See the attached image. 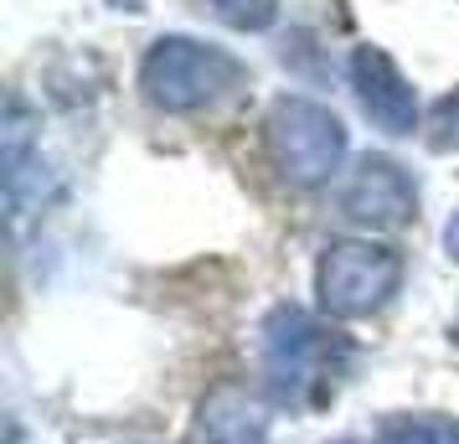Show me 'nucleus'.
<instances>
[{
  "instance_id": "nucleus-3",
  "label": "nucleus",
  "mask_w": 459,
  "mask_h": 444,
  "mask_svg": "<svg viewBox=\"0 0 459 444\" xmlns=\"http://www.w3.org/2000/svg\"><path fill=\"white\" fill-rule=\"evenodd\" d=\"M264 140L290 187H325L346 161V125L325 104L284 93L264 119Z\"/></svg>"
},
{
  "instance_id": "nucleus-10",
  "label": "nucleus",
  "mask_w": 459,
  "mask_h": 444,
  "mask_svg": "<svg viewBox=\"0 0 459 444\" xmlns=\"http://www.w3.org/2000/svg\"><path fill=\"white\" fill-rule=\"evenodd\" d=\"M423 140H429V150H438V155L459 150V93H449V99H438V104H434Z\"/></svg>"
},
{
  "instance_id": "nucleus-1",
  "label": "nucleus",
  "mask_w": 459,
  "mask_h": 444,
  "mask_svg": "<svg viewBox=\"0 0 459 444\" xmlns=\"http://www.w3.org/2000/svg\"><path fill=\"white\" fill-rule=\"evenodd\" d=\"M248 83V67L232 57L228 47L196 42V37H160L150 42L140 63V88L155 109L166 114H191L217 99H228Z\"/></svg>"
},
{
  "instance_id": "nucleus-4",
  "label": "nucleus",
  "mask_w": 459,
  "mask_h": 444,
  "mask_svg": "<svg viewBox=\"0 0 459 444\" xmlns=\"http://www.w3.org/2000/svg\"><path fill=\"white\" fill-rule=\"evenodd\" d=\"M397 284H403V254L387 248V243H372V238L331 243L320 254V269H315L320 310L335 320H356L382 310L397 295Z\"/></svg>"
},
{
  "instance_id": "nucleus-8",
  "label": "nucleus",
  "mask_w": 459,
  "mask_h": 444,
  "mask_svg": "<svg viewBox=\"0 0 459 444\" xmlns=\"http://www.w3.org/2000/svg\"><path fill=\"white\" fill-rule=\"evenodd\" d=\"M202 444H269V408L248 387H217L202 403Z\"/></svg>"
},
{
  "instance_id": "nucleus-11",
  "label": "nucleus",
  "mask_w": 459,
  "mask_h": 444,
  "mask_svg": "<svg viewBox=\"0 0 459 444\" xmlns=\"http://www.w3.org/2000/svg\"><path fill=\"white\" fill-rule=\"evenodd\" d=\"M377 444H438L434 440V423H393V429H382Z\"/></svg>"
},
{
  "instance_id": "nucleus-14",
  "label": "nucleus",
  "mask_w": 459,
  "mask_h": 444,
  "mask_svg": "<svg viewBox=\"0 0 459 444\" xmlns=\"http://www.w3.org/2000/svg\"><path fill=\"white\" fill-rule=\"evenodd\" d=\"M114 11H145V0H108Z\"/></svg>"
},
{
  "instance_id": "nucleus-7",
  "label": "nucleus",
  "mask_w": 459,
  "mask_h": 444,
  "mask_svg": "<svg viewBox=\"0 0 459 444\" xmlns=\"http://www.w3.org/2000/svg\"><path fill=\"white\" fill-rule=\"evenodd\" d=\"M0 155H5V202H11V217H26V207L47 191V166H42V145L31 135V119H26L22 99L5 104Z\"/></svg>"
},
{
  "instance_id": "nucleus-15",
  "label": "nucleus",
  "mask_w": 459,
  "mask_h": 444,
  "mask_svg": "<svg viewBox=\"0 0 459 444\" xmlns=\"http://www.w3.org/2000/svg\"><path fill=\"white\" fill-rule=\"evenodd\" d=\"M455 341H459V320H455Z\"/></svg>"
},
{
  "instance_id": "nucleus-12",
  "label": "nucleus",
  "mask_w": 459,
  "mask_h": 444,
  "mask_svg": "<svg viewBox=\"0 0 459 444\" xmlns=\"http://www.w3.org/2000/svg\"><path fill=\"white\" fill-rule=\"evenodd\" d=\"M444 248H449V258L459 264V212L449 217V228H444Z\"/></svg>"
},
{
  "instance_id": "nucleus-9",
  "label": "nucleus",
  "mask_w": 459,
  "mask_h": 444,
  "mask_svg": "<svg viewBox=\"0 0 459 444\" xmlns=\"http://www.w3.org/2000/svg\"><path fill=\"white\" fill-rule=\"evenodd\" d=\"M212 16L232 31H269L279 16V0H207Z\"/></svg>"
},
{
  "instance_id": "nucleus-2",
  "label": "nucleus",
  "mask_w": 459,
  "mask_h": 444,
  "mask_svg": "<svg viewBox=\"0 0 459 444\" xmlns=\"http://www.w3.org/2000/svg\"><path fill=\"white\" fill-rule=\"evenodd\" d=\"M258 336H264L258 341L264 346V378L284 403H320L331 393V382L341 378L346 346L305 310H294V305L269 310Z\"/></svg>"
},
{
  "instance_id": "nucleus-6",
  "label": "nucleus",
  "mask_w": 459,
  "mask_h": 444,
  "mask_svg": "<svg viewBox=\"0 0 459 444\" xmlns=\"http://www.w3.org/2000/svg\"><path fill=\"white\" fill-rule=\"evenodd\" d=\"M351 88L377 129H387V135H413L418 129V88L397 73V63L382 47H356L351 52Z\"/></svg>"
},
{
  "instance_id": "nucleus-16",
  "label": "nucleus",
  "mask_w": 459,
  "mask_h": 444,
  "mask_svg": "<svg viewBox=\"0 0 459 444\" xmlns=\"http://www.w3.org/2000/svg\"><path fill=\"white\" fill-rule=\"evenodd\" d=\"M129 444H145V440H129Z\"/></svg>"
},
{
  "instance_id": "nucleus-5",
  "label": "nucleus",
  "mask_w": 459,
  "mask_h": 444,
  "mask_svg": "<svg viewBox=\"0 0 459 444\" xmlns=\"http://www.w3.org/2000/svg\"><path fill=\"white\" fill-rule=\"evenodd\" d=\"M341 212L361 228H403L418 212V187L393 155H361L341 187Z\"/></svg>"
},
{
  "instance_id": "nucleus-13",
  "label": "nucleus",
  "mask_w": 459,
  "mask_h": 444,
  "mask_svg": "<svg viewBox=\"0 0 459 444\" xmlns=\"http://www.w3.org/2000/svg\"><path fill=\"white\" fill-rule=\"evenodd\" d=\"M434 440H438V444H459V419H444V423H434Z\"/></svg>"
}]
</instances>
